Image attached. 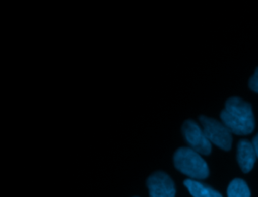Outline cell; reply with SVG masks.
Here are the masks:
<instances>
[{
	"instance_id": "obj_2",
	"label": "cell",
	"mask_w": 258,
	"mask_h": 197,
	"mask_svg": "<svg viewBox=\"0 0 258 197\" xmlns=\"http://www.w3.org/2000/svg\"><path fill=\"white\" fill-rule=\"evenodd\" d=\"M175 168L182 174L198 180L209 176V168L206 161L199 153L190 147H179L173 156Z\"/></svg>"
},
{
	"instance_id": "obj_1",
	"label": "cell",
	"mask_w": 258,
	"mask_h": 197,
	"mask_svg": "<svg viewBox=\"0 0 258 197\" xmlns=\"http://www.w3.org/2000/svg\"><path fill=\"white\" fill-rule=\"evenodd\" d=\"M220 116L225 126L238 135L249 134L255 127L251 105L238 97H232L226 101Z\"/></svg>"
},
{
	"instance_id": "obj_8",
	"label": "cell",
	"mask_w": 258,
	"mask_h": 197,
	"mask_svg": "<svg viewBox=\"0 0 258 197\" xmlns=\"http://www.w3.org/2000/svg\"><path fill=\"white\" fill-rule=\"evenodd\" d=\"M228 197H250V190L246 182L242 179H234L227 189Z\"/></svg>"
},
{
	"instance_id": "obj_5",
	"label": "cell",
	"mask_w": 258,
	"mask_h": 197,
	"mask_svg": "<svg viewBox=\"0 0 258 197\" xmlns=\"http://www.w3.org/2000/svg\"><path fill=\"white\" fill-rule=\"evenodd\" d=\"M146 185L149 191V197H174L175 187L171 178L164 172H155L151 174Z\"/></svg>"
},
{
	"instance_id": "obj_10",
	"label": "cell",
	"mask_w": 258,
	"mask_h": 197,
	"mask_svg": "<svg viewBox=\"0 0 258 197\" xmlns=\"http://www.w3.org/2000/svg\"><path fill=\"white\" fill-rule=\"evenodd\" d=\"M252 143H253V146L255 149V152H256V155H257V158H258V133L253 138V142Z\"/></svg>"
},
{
	"instance_id": "obj_6",
	"label": "cell",
	"mask_w": 258,
	"mask_h": 197,
	"mask_svg": "<svg viewBox=\"0 0 258 197\" xmlns=\"http://www.w3.org/2000/svg\"><path fill=\"white\" fill-rule=\"evenodd\" d=\"M257 155L253 143L247 139H241L237 144V161L244 173H248L254 167Z\"/></svg>"
},
{
	"instance_id": "obj_3",
	"label": "cell",
	"mask_w": 258,
	"mask_h": 197,
	"mask_svg": "<svg viewBox=\"0 0 258 197\" xmlns=\"http://www.w3.org/2000/svg\"><path fill=\"white\" fill-rule=\"evenodd\" d=\"M200 122L202 124L205 135L211 143H214L225 151H229L231 149V131L225 126L223 122L204 115L200 116Z\"/></svg>"
},
{
	"instance_id": "obj_9",
	"label": "cell",
	"mask_w": 258,
	"mask_h": 197,
	"mask_svg": "<svg viewBox=\"0 0 258 197\" xmlns=\"http://www.w3.org/2000/svg\"><path fill=\"white\" fill-rule=\"evenodd\" d=\"M249 87L251 90L258 93V68L256 69L254 75L249 80Z\"/></svg>"
},
{
	"instance_id": "obj_4",
	"label": "cell",
	"mask_w": 258,
	"mask_h": 197,
	"mask_svg": "<svg viewBox=\"0 0 258 197\" xmlns=\"http://www.w3.org/2000/svg\"><path fill=\"white\" fill-rule=\"evenodd\" d=\"M182 133L190 149L202 155H209L211 153V142L197 122L191 119L185 120L182 124Z\"/></svg>"
},
{
	"instance_id": "obj_7",
	"label": "cell",
	"mask_w": 258,
	"mask_h": 197,
	"mask_svg": "<svg viewBox=\"0 0 258 197\" xmlns=\"http://www.w3.org/2000/svg\"><path fill=\"white\" fill-rule=\"evenodd\" d=\"M183 185L194 197H223L218 191H216L212 187L194 179L184 180Z\"/></svg>"
}]
</instances>
